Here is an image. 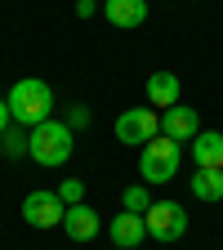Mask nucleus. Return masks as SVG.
<instances>
[{
    "instance_id": "10",
    "label": "nucleus",
    "mask_w": 223,
    "mask_h": 250,
    "mask_svg": "<svg viewBox=\"0 0 223 250\" xmlns=\"http://www.w3.org/2000/svg\"><path fill=\"white\" fill-rule=\"evenodd\" d=\"M192 166L197 170H223V134L219 130H201L192 139Z\"/></svg>"
},
{
    "instance_id": "3",
    "label": "nucleus",
    "mask_w": 223,
    "mask_h": 250,
    "mask_svg": "<svg viewBox=\"0 0 223 250\" xmlns=\"http://www.w3.org/2000/svg\"><path fill=\"white\" fill-rule=\"evenodd\" d=\"M179 166H183V147L174 139H165V134H156L152 143L139 147V174L147 183H170L179 174Z\"/></svg>"
},
{
    "instance_id": "1",
    "label": "nucleus",
    "mask_w": 223,
    "mask_h": 250,
    "mask_svg": "<svg viewBox=\"0 0 223 250\" xmlns=\"http://www.w3.org/2000/svg\"><path fill=\"white\" fill-rule=\"evenodd\" d=\"M9 116H14V125H22V130H36V125H45L49 116H54V89L45 85V81H36V76H22L14 89H9Z\"/></svg>"
},
{
    "instance_id": "14",
    "label": "nucleus",
    "mask_w": 223,
    "mask_h": 250,
    "mask_svg": "<svg viewBox=\"0 0 223 250\" xmlns=\"http://www.w3.org/2000/svg\"><path fill=\"white\" fill-rule=\"evenodd\" d=\"M0 152H5L9 161H18V156H27V130H22V125H9V130L0 134Z\"/></svg>"
},
{
    "instance_id": "6",
    "label": "nucleus",
    "mask_w": 223,
    "mask_h": 250,
    "mask_svg": "<svg viewBox=\"0 0 223 250\" xmlns=\"http://www.w3.org/2000/svg\"><path fill=\"white\" fill-rule=\"evenodd\" d=\"M62 214H67V206H62V197L49 192V188L27 192V201H22V219L31 228H62Z\"/></svg>"
},
{
    "instance_id": "20",
    "label": "nucleus",
    "mask_w": 223,
    "mask_h": 250,
    "mask_svg": "<svg viewBox=\"0 0 223 250\" xmlns=\"http://www.w3.org/2000/svg\"><path fill=\"white\" fill-rule=\"evenodd\" d=\"M99 5H103V0H99Z\"/></svg>"
},
{
    "instance_id": "4",
    "label": "nucleus",
    "mask_w": 223,
    "mask_h": 250,
    "mask_svg": "<svg viewBox=\"0 0 223 250\" xmlns=\"http://www.w3.org/2000/svg\"><path fill=\"white\" fill-rule=\"evenodd\" d=\"M143 224H147V237H152V241L174 246V241L187 237V210H183L179 201H152L147 214H143Z\"/></svg>"
},
{
    "instance_id": "7",
    "label": "nucleus",
    "mask_w": 223,
    "mask_h": 250,
    "mask_svg": "<svg viewBox=\"0 0 223 250\" xmlns=\"http://www.w3.org/2000/svg\"><path fill=\"white\" fill-rule=\"evenodd\" d=\"M161 134L174 139V143H192V139L201 134V116H197V107H183V103L165 107V116H161Z\"/></svg>"
},
{
    "instance_id": "18",
    "label": "nucleus",
    "mask_w": 223,
    "mask_h": 250,
    "mask_svg": "<svg viewBox=\"0 0 223 250\" xmlns=\"http://www.w3.org/2000/svg\"><path fill=\"white\" fill-rule=\"evenodd\" d=\"M94 9H99V0H76V18H94Z\"/></svg>"
},
{
    "instance_id": "12",
    "label": "nucleus",
    "mask_w": 223,
    "mask_h": 250,
    "mask_svg": "<svg viewBox=\"0 0 223 250\" xmlns=\"http://www.w3.org/2000/svg\"><path fill=\"white\" fill-rule=\"evenodd\" d=\"M179 94H183V85H179L174 72H152L147 76V103L152 107H174Z\"/></svg>"
},
{
    "instance_id": "5",
    "label": "nucleus",
    "mask_w": 223,
    "mask_h": 250,
    "mask_svg": "<svg viewBox=\"0 0 223 250\" xmlns=\"http://www.w3.org/2000/svg\"><path fill=\"white\" fill-rule=\"evenodd\" d=\"M156 134H161V116H156L152 107H130V112L116 116V139L130 143V147H143Z\"/></svg>"
},
{
    "instance_id": "15",
    "label": "nucleus",
    "mask_w": 223,
    "mask_h": 250,
    "mask_svg": "<svg viewBox=\"0 0 223 250\" xmlns=\"http://www.w3.org/2000/svg\"><path fill=\"white\" fill-rule=\"evenodd\" d=\"M121 206L130 210V214H147V206H152V192H147L143 183H130V188L121 192Z\"/></svg>"
},
{
    "instance_id": "17",
    "label": "nucleus",
    "mask_w": 223,
    "mask_h": 250,
    "mask_svg": "<svg viewBox=\"0 0 223 250\" xmlns=\"http://www.w3.org/2000/svg\"><path fill=\"white\" fill-rule=\"evenodd\" d=\"M89 125V107L85 103H67V130H85Z\"/></svg>"
},
{
    "instance_id": "9",
    "label": "nucleus",
    "mask_w": 223,
    "mask_h": 250,
    "mask_svg": "<svg viewBox=\"0 0 223 250\" xmlns=\"http://www.w3.org/2000/svg\"><path fill=\"white\" fill-rule=\"evenodd\" d=\"M62 232H67L72 241H94L99 237V210L94 206H67V214H62Z\"/></svg>"
},
{
    "instance_id": "8",
    "label": "nucleus",
    "mask_w": 223,
    "mask_h": 250,
    "mask_svg": "<svg viewBox=\"0 0 223 250\" xmlns=\"http://www.w3.org/2000/svg\"><path fill=\"white\" fill-rule=\"evenodd\" d=\"M147 241V224H143V214H130V210H121L112 219V246L116 250H139Z\"/></svg>"
},
{
    "instance_id": "13",
    "label": "nucleus",
    "mask_w": 223,
    "mask_h": 250,
    "mask_svg": "<svg viewBox=\"0 0 223 250\" xmlns=\"http://www.w3.org/2000/svg\"><path fill=\"white\" fill-rule=\"evenodd\" d=\"M192 197L197 201H223V170H192Z\"/></svg>"
},
{
    "instance_id": "19",
    "label": "nucleus",
    "mask_w": 223,
    "mask_h": 250,
    "mask_svg": "<svg viewBox=\"0 0 223 250\" xmlns=\"http://www.w3.org/2000/svg\"><path fill=\"white\" fill-rule=\"evenodd\" d=\"M9 125H14V116H9V103H5V99H0V134H5V130H9Z\"/></svg>"
},
{
    "instance_id": "16",
    "label": "nucleus",
    "mask_w": 223,
    "mask_h": 250,
    "mask_svg": "<svg viewBox=\"0 0 223 250\" xmlns=\"http://www.w3.org/2000/svg\"><path fill=\"white\" fill-rule=\"evenodd\" d=\"M58 197H62V206H81L85 201V183L81 179H62L58 183Z\"/></svg>"
},
{
    "instance_id": "11",
    "label": "nucleus",
    "mask_w": 223,
    "mask_h": 250,
    "mask_svg": "<svg viewBox=\"0 0 223 250\" xmlns=\"http://www.w3.org/2000/svg\"><path fill=\"white\" fill-rule=\"evenodd\" d=\"M103 14L112 27H143L147 22V0H103Z\"/></svg>"
},
{
    "instance_id": "2",
    "label": "nucleus",
    "mask_w": 223,
    "mask_h": 250,
    "mask_svg": "<svg viewBox=\"0 0 223 250\" xmlns=\"http://www.w3.org/2000/svg\"><path fill=\"white\" fill-rule=\"evenodd\" d=\"M72 147H76V130H67V121H45L36 130H27V156L36 166L54 170V166H67L72 161Z\"/></svg>"
}]
</instances>
